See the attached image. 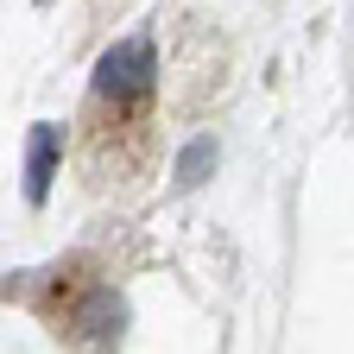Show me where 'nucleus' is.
<instances>
[{
	"mask_svg": "<svg viewBox=\"0 0 354 354\" xmlns=\"http://www.w3.org/2000/svg\"><path fill=\"white\" fill-rule=\"evenodd\" d=\"M152 76H158L152 38H127V44H114V51L102 57V70H95V102H108L114 114L120 108H146L152 102Z\"/></svg>",
	"mask_w": 354,
	"mask_h": 354,
	"instance_id": "nucleus-1",
	"label": "nucleus"
},
{
	"mask_svg": "<svg viewBox=\"0 0 354 354\" xmlns=\"http://www.w3.org/2000/svg\"><path fill=\"white\" fill-rule=\"evenodd\" d=\"M203 165H209V146H190V152H184V184H196Z\"/></svg>",
	"mask_w": 354,
	"mask_h": 354,
	"instance_id": "nucleus-3",
	"label": "nucleus"
},
{
	"mask_svg": "<svg viewBox=\"0 0 354 354\" xmlns=\"http://www.w3.org/2000/svg\"><path fill=\"white\" fill-rule=\"evenodd\" d=\"M51 158H57V127H38V133H32V165H26V171H32V177H26L32 196H44V184H51Z\"/></svg>",
	"mask_w": 354,
	"mask_h": 354,
	"instance_id": "nucleus-2",
	"label": "nucleus"
}]
</instances>
